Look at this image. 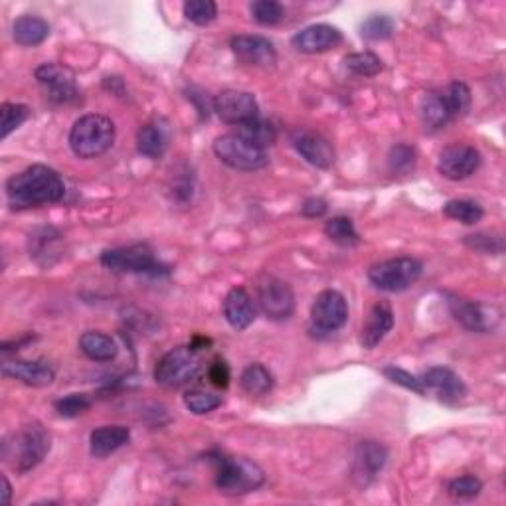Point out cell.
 I'll return each instance as SVG.
<instances>
[{"instance_id": "4fadbf2b", "label": "cell", "mask_w": 506, "mask_h": 506, "mask_svg": "<svg viewBox=\"0 0 506 506\" xmlns=\"http://www.w3.org/2000/svg\"><path fill=\"white\" fill-rule=\"evenodd\" d=\"M348 319V305L339 291L326 289L316 295L311 307V321L323 333H334L344 326Z\"/></svg>"}, {"instance_id": "7c38bea8", "label": "cell", "mask_w": 506, "mask_h": 506, "mask_svg": "<svg viewBox=\"0 0 506 506\" xmlns=\"http://www.w3.org/2000/svg\"><path fill=\"white\" fill-rule=\"evenodd\" d=\"M481 166V153L471 145H449L441 151L437 171L449 181H465Z\"/></svg>"}, {"instance_id": "3957f363", "label": "cell", "mask_w": 506, "mask_h": 506, "mask_svg": "<svg viewBox=\"0 0 506 506\" xmlns=\"http://www.w3.org/2000/svg\"><path fill=\"white\" fill-rule=\"evenodd\" d=\"M216 465V487L226 497H241L258 491L266 483V473L246 457H228V455H214Z\"/></svg>"}, {"instance_id": "f35d334b", "label": "cell", "mask_w": 506, "mask_h": 506, "mask_svg": "<svg viewBox=\"0 0 506 506\" xmlns=\"http://www.w3.org/2000/svg\"><path fill=\"white\" fill-rule=\"evenodd\" d=\"M483 491L481 479L474 477V474H463L459 479H453L447 487L449 497L457 501H469L479 497V492Z\"/></svg>"}, {"instance_id": "9a60e30c", "label": "cell", "mask_w": 506, "mask_h": 506, "mask_svg": "<svg viewBox=\"0 0 506 506\" xmlns=\"http://www.w3.org/2000/svg\"><path fill=\"white\" fill-rule=\"evenodd\" d=\"M388 461V449L378 441H362L356 447L352 463V479L358 487H368L384 469Z\"/></svg>"}, {"instance_id": "d6a6232c", "label": "cell", "mask_w": 506, "mask_h": 506, "mask_svg": "<svg viewBox=\"0 0 506 506\" xmlns=\"http://www.w3.org/2000/svg\"><path fill=\"white\" fill-rule=\"evenodd\" d=\"M30 117V109L20 103H3L0 105V139H6L14 133L20 125Z\"/></svg>"}, {"instance_id": "f546056e", "label": "cell", "mask_w": 506, "mask_h": 506, "mask_svg": "<svg viewBox=\"0 0 506 506\" xmlns=\"http://www.w3.org/2000/svg\"><path fill=\"white\" fill-rule=\"evenodd\" d=\"M324 234L329 236V239H333L334 244H339L342 248H352L356 244H361V236H358L352 220L344 218V216L333 218L326 221Z\"/></svg>"}, {"instance_id": "9c48e42d", "label": "cell", "mask_w": 506, "mask_h": 506, "mask_svg": "<svg viewBox=\"0 0 506 506\" xmlns=\"http://www.w3.org/2000/svg\"><path fill=\"white\" fill-rule=\"evenodd\" d=\"M258 305L267 319L285 321L295 311V295L285 281L263 277L258 285Z\"/></svg>"}, {"instance_id": "60d3db41", "label": "cell", "mask_w": 506, "mask_h": 506, "mask_svg": "<svg viewBox=\"0 0 506 506\" xmlns=\"http://www.w3.org/2000/svg\"><path fill=\"white\" fill-rule=\"evenodd\" d=\"M56 411L61 417H78L91 408V399L88 394H70L66 398L58 399L54 404Z\"/></svg>"}, {"instance_id": "836d02e7", "label": "cell", "mask_w": 506, "mask_h": 506, "mask_svg": "<svg viewBox=\"0 0 506 506\" xmlns=\"http://www.w3.org/2000/svg\"><path fill=\"white\" fill-rule=\"evenodd\" d=\"M249 13L263 26H276L285 18V8L276 0H256L249 5Z\"/></svg>"}, {"instance_id": "f6af8a7d", "label": "cell", "mask_w": 506, "mask_h": 506, "mask_svg": "<svg viewBox=\"0 0 506 506\" xmlns=\"http://www.w3.org/2000/svg\"><path fill=\"white\" fill-rule=\"evenodd\" d=\"M326 210H329V206H326L323 198H309L301 206V214L305 218H321L326 214Z\"/></svg>"}, {"instance_id": "2e32d148", "label": "cell", "mask_w": 506, "mask_h": 506, "mask_svg": "<svg viewBox=\"0 0 506 506\" xmlns=\"http://www.w3.org/2000/svg\"><path fill=\"white\" fill-rule=\"evenodd\" d=\"M421 382L426 386V392L436 394L443 404H457L467 394V386L463 380L449 370V368L436 366L421 376Z\"/></svg>"}, {"instance_id": "277c9868", "label": "cell", "mask_w": 506, "mask_h": 506, "mask_svg": "<svg viewBox=\"0 0 506 506\" xmlns=\"http://www.w3.org/2000/svg\"><path fill=\"white\" fill-rule=\"evenodd\" d=\"M115 143V125L99 113L83 115L70 131V146L80 158H95L108 153Z\"/></svg>"}, {"instance_id": "5b68a950", "label": "cell", "mask_w": 506, "mask_h": 506, "mask_svg": "<svg viewBox=\"0 0 506 506\" xmlns=\"http://www.w3.org/2000/svg\"><path fill=\"white\" fill-rule=\"evenodd\" d=\"M202 368V358L192 346H176L168 351L155 366V380L158 386L176 389L192 382Z\"/></svg>"}, {"instance_id": "f1b7e54d", "label": "cell", "mask_w": 506, "mask_h": 506, "mask_svg": "<svg viewBox=\"0 0 506 506\" xmlns=\"http://www.w3.org/2000/svg\"><path fill=\"white\" fill-rule=\"evenodd\" d=\"M239 382L249 396H266L273 388V374L263 364H249Z\"/></svg>"}, {"instance_id": "83f0119b", "label": "cell", "mask_w": 506, "mask_h": 506, "mask_svg": "<svg viewBox=\"0 0 506 506\" xmlns=\"http://www.w3.org/2000/svg\"><path fill=\"white\" fill-rule=\"evenodd\" d=\"M238 135L241 139H246L251 146H256L259 151H266L277 139V131L271 123L263 119H253L238 126Z\"/></svg>"}, {"instance_id": "8d00e7d4", "label": "cell", "mask_w": 506, "mask_h": 506, "mask_svg": "<svg viewBox=\"0 0 506 506\" xmlns=\"http://www.w3.org/2000/svg\"><path fill=\"white\" fill-rule=\"evenodd\" d=\"M221 404V398L212 394V392H206V389H190L184 396V406L192 411V414H210V411H214L216 408H220Z\"/></svg>"}, {"instance_id": "4316f807", "label": "cell", "mask_w": 506, "mask_h": 506, "mask_svg": "<svg viewBox=\"0 0 506 506\" xmlns=\"http://www.w3.org/2000/svg\"><path fill=\"white\" fill-rule=\"evenodd\" d=\"M13 36L20 46H38L50 36V24L40 16H20L13 26Z\"/></svg>"}, {"instance_id": "ab89813d", "label": "cell", "mask_w": 506, "mask_h": 506, "mask_svg": "<svg viewBox=\"0 0 506 506\" xmlns=\"http://www.w3.org/2000/svg\"><path fill=\"white\" fill-rule=\"evenodd\" d=\"M388 163H389V171L392 173L408 174L409 171H414V166H416V151L404 143L396 145V146H392V151H389Z\"/></svg>"}, {"instance_id": "8992f818", "label": "cell", "mask_w": 506, "mask_h": 506, "mask_svg": "<svg viewBox=\"0 0 506 506\" xmlns=\"http://www.w3.org/2000/svg\"><path fill=\"white\" fill-rule=\"evenodd\" d=\"M424 273V266L414 258H394L380 261L368 269V279L380 291L399 293L416 285Z\"/></svg>"}, {"instance_id": "e0dca14e", "label": "cell", "mask_w": 506, "mask_h": 506, "mask_svg": "<svg viewBox=\"0 0 506 506\" xmlns=\"http://www.w3.org/2000/svg\"><path fill=\"white\" fill-rule=\"evenodd\" d=\"M293 146L297 153L316 168H329L334 163L333 145L324 139L323 135L313 133L307 129H297L291 135Z\"/></svg>"}, {"instance_id": "74e56055", "label": "cell", "mask_w": 506, "mask_h": 506, "mask_svg": "<svg viewBox=\"0 0 506 506\" xmlns=\"http://www.w3.org/2000/svg\"><path fill=\"white\" fill-rule=\"evenodd\" d=\"M445 95V99L449 103V108L455 117L465 115L467 109L471 108V89L463 81H453L449 86L441 91Z\"/></svg>"}, {"instance_id": "d4e9b609", "label": "cell", "mask_w": 506, "mask_h": 506, "mask_svg": "<svg viewBox=\"0 0 506 506\" xmlns=\"http://www.w3.org/2000/svg\"><path fill=\"white\" fill-rule=\"evenodd\" d=\"M455 119L445 95L441 91H429L421 99V121H424L427 131H439L449 121Z\"/></svg>"}, {"instance_id": "484cf974", "label": "cell", "mask_w": 506, "mask_h": 506, "mask_svg": "<svg viewBox=\"0 0 506 506\" xmlns=\"http://www.w3.org/2000/svg\"><path fill=\"white\" fill-rule=\"evenodd\" d=\"M80 348L89 361L111 362L117 356V344L109 334L99 331H88L80 336Z\"/></svg>"}, {"instance_id": "52a82bcc", "label": "cell", "mask_w": 506, "mask_h": 506, "mask_svg": "<svg viewBox=\"0 0 506 506\" xmlns=\"http://www.w3.org/2000/svg\"><path fill=\"white\" fill-rule=\"evenodd\" d=\"M101 263L115 273H145V276H164L168 267L155 258L145 246L117 248L101 253Z\"/></svg>"}, {"instance_id": "d6986e66", "label": "cell", "mask_w": 506, "mask_h": 506, "mask_svg": "<svg viewBox=\"0 0 506 506\" xmlns=\"http://www.w3.org/2000/svg\"><path fill=\"white\" fill-rule=\"evenodd\" d=\"M342 44V32L329 24H313L293 36V48L303 54H323Z\"/></svg>"}, {"instance_id": "bcb514c9", "label": "cell", "mask_w": 506, "mask_h": 506, "mask_svg": "<svg viewBox=\"0 0 506 506\" xmlns=\"http://www.w3.org/2000/svg\"><path fill=\"white\" fill-rule=\"evenodd\" d=\"M3 484H5V491H3V502L10 504V494H13V487H10V483L6 477H3Z\"/></svg>"}, {"instance_id": "ba28073f", "label": "cell", "mask_w": 506, "mask_h": 506, "mask_svg": "<svg viewBox=\"0 0 506 506\" xmlns=\"http://www.w3.org/2000/svg\"><path fill=\"white\" fill-rule=\"evenodd\" d=\"M214 153L221 163L236 168V171L253 173L267 166L269 158L266 151H259L251 146L246 139H241L238 133L221 135L214 141Z\"/></svg>"}, {"instance_id": "b9f144b4", "label": "cell", "mask_w": 506, "mask_h": 506, "mask_svg": "<svg viewBox=\"0 0 506 506\" xmlns=\"http://www.w3.org/2000/svg\"><path fill=\"white\" fill-rule=\"evenodd\" d=\"M382 372H384V376H386L388 380H392V382L398 384V386H402V388H406V389H411V392H416V394H419V396H426V394H427L424 382H421V378L411 376L409 372L402 370V368L388 366V368H384Z\"/></svg>"}, {"instance_id": "30bf717a", "label": "cell", "mask_w": 506, "mask_h": 506, "mask_svg": "<svg viewBox=\"0 0 506 506\" xmlns=\"http://www.w3.org/2000/svg\"><path fill=\"white\" fill-rule=\"evenodd\" d=\"M42 88L48 91V98L56 103H76L80 99V89L76 83V73L58 63H42L34 71Z\"/></svg>"}, {"instance_id": "ac0fdd59", "label": "cell", "mask_w": 506, "mask_h": 506, "mask_svg": "<svg viewBox=\"0 0 506 506\" xmlns=\"http://www.w3.org/2000/svg\"><path fill=\"white\" fill-rule=\"evenodd\" d=\"M230 46L234 50V54L241 61L249 63V66L271 68L277 63L276 46L263 36H234L230 42Z\"/></svg>"}, {"instance_id": "44dd1931", "label": "cell", "mask_w": 506, "mask_h": 506, "mask_svg": "<svg viewBox=\"0 0 506 506\" xmlns=\"http://www.w3.org/2000/svg\"><path fill=\"white\" fill-rule=\"evenodd\" d=\"M394 326V313L389 309L388 303H376L368 313V319L362 326L361 342L368 351H372L374 346L384 341V336L392 331Z\"/></svg>"}, {"instance_id": "e575fe53", "label": "cell", "mask_w": 506, "mask_h": 506, "mask_svg": "<svg viewBox=\"0 0 506 506\" xmlns=\"http://www.w3.org/2000/svg\"><path fill=\"white\" fill-rule=\"evenodd\" d=\"M184 16L188 23L196 26H206L216 20L218 6L212 0H188L184 5Z\"/></svg>"}, {"instance_id": "5bb4252c", "label": "cell", "mask_w": 506, "mask_h": 506, "mask_svg": "<svg viewBox=\"0 0 506 506\" xmlns=\"http://www.w3.org/2000/svg\"><path fill=\"white\" fill-rule=\"evenodd\" d=\"M447 303L451 314L455 316V321L473 333H489L501 321V313L494 307H489V305L453 297V295Z\"/></svg>"}, {"instance_id": "1f68e13d", "label": "cell", "mask_w": 506, "mask_h": 506, "mask_svg": "<svg viewBox=\"0 0 506 506\" xmlns=\"http://www.w3.org/2000/svg\"><path fill=\"white\" fill-rule=\"evenodd\" d=\"M346 70H351L354 76L362 78H374L382 71V60H380L372 52H358V54H348L344 58Z\"/></svg>"}, {"instance_id": "6da1fadb", "label": "cell", "mask_w": 506, "mask_h": 506, "mask_svg": "<svg viewBox=\"0 0 506 506\" xmlns=\"http://www.w3.org/2000/svg\"><path fill=\"white\" fill-rule=\"evenodd\" d=\"M66 194L61 176L46 164H32L6 183L8 204L14 210H28L56 204Z\"/></svg>"}, {"instance_id": "4dcf8cb0", "label": "cell", "mask_w": 506, "mask_h": 506, "mask_svg": "<svg viewBox=\"0 0 506 506\" xmlns=\"http://www.w3.org/2000/svg\"><path fill=\"white\" fill-rule=\"evenodd\" d=\"M443 212H445L447 218L457 220L465 226L477 224L484 216L483 206L473 202V200H449V202L443 206Z\"/></svg>"}, {"instance_id": "7a4b0ae2", "label": "cell", "mask_w": 506, "mask_h": 506, "mask_svg": "<svg viewBox=\"0 0 506 506\" xmlns=\"http://www.w3.org/2000/svg\"><path fill=\"white\" fill-rule=\"evenodd\" d=\"M52 447V437L40 424H30L10 436L3 445V457L18 473H28L40 465Z\"/></svg>"}, {"instance_id": "8fae6325", "label": "cell", "mask_w": 506, "mask_h": 506, "mask_svg": "<svg viewBox=\"0 0 506 506\" xmlns=\"http://www.w3.org/2000/svg\"><path fill=\"white\" fill-rule=\"evenodd\" d=\"M214 111L218 117L228 125H244L259 117V108L256 98L249 91L239 89H226L216 95Z\"/></svg>"}, {"instance_id": "d590c367", "label": "cell", "mask_w": 506, "mask_h": 506, "mask_svg": "<svg viewBox=\"0 0 506 506\" xmlns=\"http://www.w3.org/2000/svg\"><path fill=\"white\" fill-rule=\"evenodd\" d=\"M361 34L364 40H370V42L388 40L394 34V20L386 14H372L362 23Z\"/></svg>"}, {"instance_id": "ee69618b", "label": "cell", "mask_w": 506, "mask_h": 506, "mask_svg": "<svg viewBox=\"0 0 506 506\" xmlns=\"http://www.w3.org/2000/svg\"><path fill=\"white\" fill-rule=\"evenodd\" d=\"M208 378L210 382H212L216 388H228L230 386V366L224 361H216L212 366H210L208 370Z\"/></svg>"}, {"instance_id": "ffe728a7", "label": "cell", "mask_w": 506, "mask_h": 506, "mask_svg": "<svg viewBox=\"0 0 506 506\" xmlns=\"http://www.w3.org/2000/svg\"><path fill=\"white\" fill-rule=\"evenodd\" d=\"M3 374L6 378H13V380H20V382H24L28 386H48L54 382L56 372L54 368L50 364L42 362V361H34V362H28V361H6L3 364Z\"/></svg>"}, {"instance_id": "7402d4cb", "label": "cell", "mask_w": 506, "mask_h": 506, "mask_svg": "<svg viewBox=\"0 0 506 506\" xmlns=\"http://www.w3.org/2000/svg\"><path fill=\"white\" fill-rule=\"evenodd\" d=\"M224 316L236 331H244L256 321V305L246 289L234 287L224 299Z\"/></svg>"}, {"instance_id": "7bdbcfd3", "label": "cell", "mask_w": 506, "mask_h": 506, "mask_svg": "<svg viewBox=\"0 0 506 506\" xmlns=\"http://www.w3.org/2000/svg\"><path fill=\"white\" fill-rule=\"evenodd\" d=\"M465 244L483 253H501L502 251V239L499 236H487V234L467 236Z\"/></svg>"}, {"instance_id": "cb8c5ba5", "label": "cell", "mask_w": 506, "mask_h": 506, "mask_svg": "<svg viewBox=\"0 0 506 506\" xmlns=\"http://www.w3.org/2000/svg\"><path fill=\"white\" fill-rule=\"evenodd\" d=\"M168 125L163 119H156L143 125L136 133V149L146 158H161L168 146Z\"/></svg>"}, {"instance_id": "603a6c76", "label": "cell", "mask_w": 506, "mask_h": 506, "mask_svg": "<svg viewBox=\"0 0 506 506\" xmlns=\"http://www.w3.org/2000/svg\"><path fill=\"white\" fill-rule=\"evenodd\" d=\"M131 439V431L125 426H103L99 429L91 431L89 436V449L91 455L103 459L111 455L117 449L125 447Z\"/></svg>"}]
</instances>
